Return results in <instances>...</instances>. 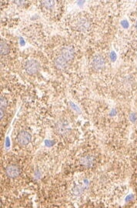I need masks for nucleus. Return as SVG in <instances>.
Here are the masks:
<instances>
[{
	"mask_svg": "<svg viewBox=\"0 0 137 208\" xmlns=\"http://www.w3.org/2000/svg\"><path fill=\"white\" fill-rule=\"evenodd\" d=\"M31 135L27 131H21L17 135V141L19 144L22 146H26L30 143Z\"/></svg>",
	"mask_w": 137,
	"mask_h": 208,
	"instance_id": "obj_3",
	"label": "nucleus"
},
{
	"mask_svg": "<svg viewBox=\"0 0 137 208\" xmlns=\"http://www.w3.org/2000/svg\"><path fill=\"white\" fill-rule=\"evenodd\" d=\"M92 66L94 69L95 70H100L104 67L105 66V59L102 56H95V57L92 59Z\"/></svg>",
	"mask_w": 137,
	"mask_h": 208,
	"instance_id": "obj_4",
	"label": "nucleus"
},
{
	"mask_svg": "<svg viewBox=\"0 0 137 208\" xmlns=\"http://www.w3.org/2000/svg\"><path fill=\"white\" fill-rule=\"evenodd\" d=\"M60 56L62 58H63V59L68 63L69 61L72 60L74 56L73 49H72V48L69 47V46H66V47H64L63 49H62Z\"/></svg>",
	"mask_w": 137,
	"mask_h": 208,
	"instance_id": "obj_5",
	"label": "nucleus"
},
{
	"mask_svg": "<svg viewBox=\"0 0 137 208\" xmlns=\"http://www.w3.org/2000/svg\"><path fill=\"white\" fill-rule=\"evenodd\" d=\"M6 176L9 178L14 179V178H16L19 176V174H20V169L16 164H10V165L6 166Z\"/></svg>",
	"mask_w": 137,
	"mask_h": 208,
	"instance_id": "obj_2",
	"label": "nucleus"
},
{
	"mask_svg": "<svg viewBox=\"0 0 137 208\" xmlns=\"http://www.w3.org/2000/svg\"><path fill=\"white\" fill-rule=\"evenodd\" d=\"M55 63H56V66L59 69H63V68H65L67 65L66 61L63 58L61 57L60 56H59V57L56 59Z\"/></svg>",
	"mask_w": 137,
	"mask_h": 208,
	"instance_id": "obj_7",
	"label": "nucleus"
},
{
	"mask_svg": "<svg viewBox=\"0 0 137 208\" xmlns=\"http://www.w3.org/2000/svg\"><path fill=\"white\" fill-rule=\"evenodd\" d=\"M81 163L86 166H90L93 164L94 159L91 156H86L81 159Z\"/></svg>",
	"mask_w": 137,
	"mask_h": 208,
	"instance_id": "obj_6",
	"label": "nucleus"
},
{
	"mask_svg": "<svg viewBox=\"0 0 137 208\" xmlns=\"http://www.w3.org/2000/svg\"><path fill=\"white\" fill-rule=\"evenodd\" d=\"M6 100L4 99V98H1V108L2 109H4L5 107L6 106Z\"/></svg>",
	"mask_w": 137,
	"mask_h": 208,
	"instance_id": "obj_10",
	"label": "nucleus"
},
{
	"mask_svg": "<svg viewBox=\"0 0 137 208\" xmlns=\"http://www.w3.org/2000/svg\"><path fill=\"white\" fill-rule=\"evenodd\" d=\"M0 51H1V55H3V56H5V55H6L9 53V47L5 42L1 41V43H0Z\"/></svg>",
	"mask_w": 137,
	"mask_h": 208,
	"instance_id": "obj_8",
	"label": "nucleus"
},
{
	"mask_svg": "<svg viewBox=\"0 0 137 208\" xmlns=\"http://www.w3.org/2000/svg\"><path fill=\"white\" fill-rule=\"evenodd\" d=\"M3 116H4V109H2L1 108V119H2Z\"/></svg>",
	"mask_w": 137,
	"mask_h": 208,
	"instance_id": "obj_11",
	"label": "nucleus"
},
{
	"mask_svg": "<svg viewBox=\"0 0 137 208\" xmlns=\"http://www.w3.org/2000/svg\"><path fill=\"white\" fill-rule=\"evenodd\" d=\"M39 67H40V65H39V62L35 59L28 60L25 65V69L27 73L30 75L36 74L39 70Z\"/></svg>",
	"mask_w": 137,
	"mask_h": 208,
	"instance_id": "obj_1",
	"label": "nucleus"
},
{
	"mask_svg": "<svg viewBox=\"0 0 137 208\" xmlns=\"http://www.w3.org/2000/svg\"><path fill=\"white\" fill-rule=\"evenodd\" d=\"M136 29H137V22H136Z\"/></svg>",
	"mask_w": 137,
	"mask_h": 208,
	"instance_id": "obj_12",
	"label": "nucleus"
},
{
	"mask_svg": "<svg viewBox=\"0 0 137 208\" xmlns=\"http://www.w3.org/2000/svg\"><path fill=\"white\" fill-rule=\"evenodd\" d=\"M42 3L46 8H47V9H52V8L53 7L55 2L54 1H42Z\"/></svg>",
	"mask_w": 137,
	"mask_h": 208,
	"instance_id": "obj_9",
	"label": "nucleus"
}]
</instances>
